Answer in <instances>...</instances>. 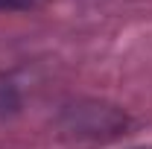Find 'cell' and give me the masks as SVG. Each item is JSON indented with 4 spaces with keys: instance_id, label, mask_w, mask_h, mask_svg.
<instances>
[{
    "instance_id": "obj_1",
    "label": "cell",
    "mask_w": 152,
    "mask_h": 149,
    "mask_svg": "<svg viewBox=\"0 0 152 149\" xmlns=\"http://www.w3.org/2000/svg\"><path fill=\"white\" fill-rule=\"evenodd\" d=\"M18 108V93H15V85L0 79V114L6 111H15Z\"/></svg>"
},
{
    "instance_id": "obj_2",
    "label": "cell",
    "mask_w": 152,
    "mask_h": 149,
    "mask_svg": "<svg viewBox=\"0 0 152 149\" xmlns=\"http://www.w3.org/2000/svg\"><path fill=\"white\" fill-rule=\"evenodd\" d=\"M32 6V0H0V9H26Z\"/></svg>"
},
{
    "instance_id": "obj_3",
    "label": "cell",
    "mask_w": 152,
    "mask_h": 149,
    "mask_svg": "<svg viewBox=\"0 0 152 149\" xmlns=\"http://www.w3.org/2000/svg\"><path fill=\"white\" fill-rule=\"evenodd\" d=\"M137 149H152V146H137Z\"/></svg>"
}]
</instances>
